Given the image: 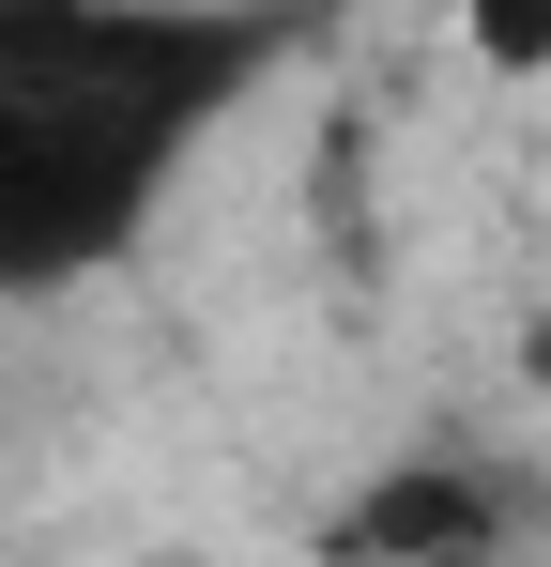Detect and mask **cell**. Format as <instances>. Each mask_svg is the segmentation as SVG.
<instances>
[{
    "label": "cell",
    "mask_w": 551,
    "mask_h": 567,
    "mask_svg": "<svg viewBox=\"0 0 551 567\" xmlns=\"http://www.w3.org/2000/svg\"><path fill=\"white\" fill-rule=\"evenodd\" d=\"M521 506H506V475L475 461H398L383 491H353L337 506V553H398V567H445V553H490Z\"/></svg>",
    "instance_id": "cell-2"
},
{
    "label": "cell",
    "mask_w": 551,
    "mask_h": 567,
    "mask_svg": "<svg viewBox=\"0 0 551 567\" xmlns=\"http://www.w3.org/2000/svg\"><path fill=\"white\" fill-rule=\"evenodd\" d=\"M521 369H537V383H551V322H537V338H521Z\"/></svg>",
    "instance_id": "cell-4"
},
{
    "label": "cell",
    "mask_w": 551,
    "mask_h": 567,
    "mask_svg": "<svg viewBox=\"0 0 551 567\" xmlns=\"http://www.w3.org/2000/svg\"><path fill=\"white\" fill-rule=\"evenodd\" d=\"M276 62V16L184 0H0V291H62L138 246L184 138Z\"/></svg>",
    "instance_id": "cell-1"
},
{
    "label": "cell",
    "mask_w": 551,
    "mask_h": 567,
    "mask_svg": "<svg viewBox=\"0 0 551 567\" xmlns=\"http://www.w3.org/2000/svg\"><path fill=\"white\" fill-rule=\"evenodd\" d=\"M459 47L490 78H551V0H459Z\"/></svg>",
    "instance_id": "cell-3"
}]
</instances>
